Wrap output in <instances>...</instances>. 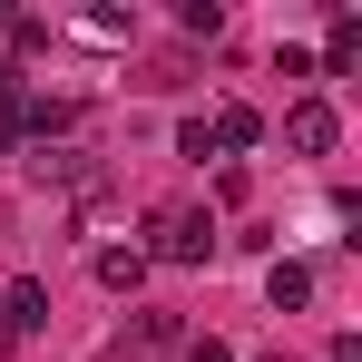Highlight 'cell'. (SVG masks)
<instances>
[{
  "instance_id": "cell-4",
  "label": "cell",
  "mask_w": 362,
  "mask_h": 362,
  "mask_svg": "<svg viewBox=\"0 0 362 362\" xmlns=\"http://www.w3.org/2000/svg\"><path fill=\"white\" fill-rule=\"evenodd\" d=\"M333 137H343V118H333V108H323V98H303L294 118H284V147H303V157H323V147H333Z\"/></svg>"
},
{
  "instance_id": "cell-3",
  "label": "cell",
  "mask_w": 362,
  "mask_h": 362,
  "mask_svg": "<svg viewBox=\"0 0 362 362\" xmlns=\"http://www.w3.org/2000/svg\"><path fill=\"white\" fill-rule=\"evenodd\" d=\"M40 323H49V294H40V284H30V274H20V284H10V294H0V343H30V333H40Z\"/></svg>"
},
{
  "instance_id": "cell-2",
  "label": "cell",
  "mask_w": 362,
  "mask_h": 362,
  "mask_svg": "<svg viewBox=\"0 0 362 362\" xmlns=\"http://www.w3.org/2000/svg\"><path fill=\"white\" fill-rule=\"evenodd\" d=\"M177 343H186L177 313H137V323L118 333V362H157V353H177Z\"/></svg>"
},
{
  "instance_id": "cell-5",
  "label": "cell",
  "mask_w": 362,
  "mask_h": 362,
  "mask_svg": "<svg viewBox=\"0 0 362 362\" xmlns=\"http://www.w3.org/2000/svg\"><path fill=\"white\" fill-rule=\"evenodd\" d=\"M264 294H274V313H284V303H313V264H303V255H274V264H264Z\"/></svg>"
},
{
  "instance_id": "cell-1",
  "label": "cell",
  "mask_w": 362,
  "mask_h": 362,
  "mask_svg": "<svg viewBox=\"0 0 362 362\" xmlns=\"http://www.w3.org/2000/svg\"><path fill=\"white\" fill-rule=\"evenodd\" d=\"M147 255L206 264V255H216V216H206V206H157V245H147Z\"/></svg>"
},
{
  "instance_id": "cell-8",
  "label": "cell",
  "mask_w": 362,
  "mask_h": 362,
  "mask_svg": "<svg viewBox=\"0 0 362 362\" xmlns=\"http://www.w3.org/2000/svg\"><path fill=\"white\" fill-rule=\"evenodd\" d=\"M206 137H216V147H255V137H264V118H255V108H216V127H206Z\"/></svg>"
},
{
  "instance_id": "cell-9",
  "label": "cell",
  "mask_w": 362,
  "mask_h": 362,
  "mask_svg": "<svg viewBox=\"0 0 362 362\" xmlns=\"http://www.w3.org/2000/svg\"><path fill=\"white\" fill-rule=\"evenodd\" d=\"M177 353H186V362H235V353H226V343H216V333H186Z\"/></svg>"
},
{
  "instance_id": "cell-7",
  "label": "cell",
  "mask_w": 362,
  "mask_h": 362,
  "mask_svg": "<svg viewBox=\"0 0 362 362\" xmlns=\"http://www.w3.org/2000/svg\"><path fill=\"white\" fill-rule=\"evenodd\" d=\"M98 284H108V294H137V284H147V255H137V245L98 255Z\"/></svg>"
},
{
  "instance_id": "cell-6",
  "label": "cell",
  "mask_w": 362,
  "mask_h": 362,
  "mask_svg": "<svg viewBox=\"0 0 362 362\" xmlns=\"http://www.w3.org/2000/svg\"><path fill=\"white\" fill-rule=\"evenodd\" d=\"M323 69H333V78H353V69H362V20H353V10L333 20V40H323Z\"/></svg>"
}]
</instances>
